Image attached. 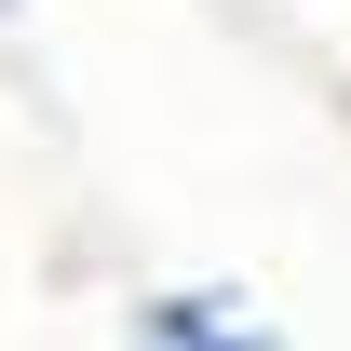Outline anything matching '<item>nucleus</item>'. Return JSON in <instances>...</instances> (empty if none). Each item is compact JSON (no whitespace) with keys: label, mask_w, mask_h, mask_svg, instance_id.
Masks as SVG:
<instances>
[{"label":"nucleus","mask_w":351,"mask_h":351,"mask_svg":"<svg viewBox=\"0 0 351 351\" xmlns=\"http://www.w3.org/2000/svg\"><path fill=\"white\" fill-rule=\"evenodd\" d=\"M149 351H270V338H243L217 298H162L149 311Z\"/></svg>","instance_id":"nucleus-1"}]
</instances>
